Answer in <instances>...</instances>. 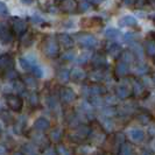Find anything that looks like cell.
I'll use <instances>...</instances> for the list:
<instances>
[{
	"instance_id": "4dcf8cb0",
	"label": "cell",
	"mask_w": 155,
	"mask_h": 155,
	"mask_svg": "<svg viewBox=\"0 0 155 155\" xmlns=\"http://www.w3.org/2000/svg\"><path fill=\"white\" fill-rule=\"evenodd\" d=\"M103 77H104V75H103V71H101V69H96L92 74H91L90 79H91V81H93L94 83H99L101 79H103Z\"/></svg>"
},
{
	"instance_id": "bcb514c9",
	"label": "cell",
	"mask_w": 155,
	"mask_h": 155,
	"mask_svg": "<svg viewBox=\"0 0 155 155\" xmlns=\"http://www.w3.org/2000/svg\"><path fill=\"white\" fill-rule=\"evenodd\" d=\"M81 8H82V11H87L89 8H90V4L89 2H82V5H81Z\"/></svg>"
},
{
	"instance_id": "e575fe53",
	"label": "cell",
	"mask_w": 155,
	"mask_h": 155,
	"mask_svg": "<svg viewBox=\"0 0 155 155\" xmlns=\"http://www.w3.org/2000/svg\"><path fill=\"white\" fill-rule=\"evenodd\" d=\"M146 51L150 56H155V41H147L146 42Z\"/></svg>"
},
{
	"instance_id": "ee69618b",
	"label": "cell",
	"mask_w": 155,
	"mask_h": 155,
	"mask_svg": "<svg viewBox=\"0 0 155 155\" xmlns=\"http://www.w3.org/2000/svg\"><path fill=\"white\" fill-rule=\"evenodd\" d=\"M117 98H118L117 96H112V98H110V96H109V97H106V99H105V101H106L107 104H111L112 106H114V105L117 104V101H117Z\"/></svg>"
},
{
	"instance_id": "484cf974",
	"label": "cell",
	"mask_w": 155,
	"mask_h": 155,
	"mask_svg": "<svg viewBox=\"0 0 155 155\" xmlns=\"http://www.w3.org/2000/svg\"><path fill=\"white\" fill-rule=\"evenodd\" d=\"M1 41H2V43H8L12 41V35L8 31V28L5 27L4 23L1 25Z\"/></svg>"
},
{
	"instance_id": "277c9868",
	"label": "cell",
	"mask_w": 155,
	"mask_h": 155,
	"mask_svg": "<svg viewBox=\"0 0 155 155\" xmlns=\"http://www.w3.org/2000/svg\"><path fill=\"white\" fill-rule=\"evenodd\" d=\"M58 50H60V46H58L57 41L54 38H49V39L46 40L45 47H43L45 54L48 55L49 57H55L58 54Z\"/></svg>"
},
{
	"instance_id": "603a6c76",
	"label": "cell",
	"mask_w": 155,
	"mask_h": 155,
	"mask_svg": "<svg viewBox=\"0 0 155 155\" xmlns=\"http://www.w3.org/2000/svg\"><path fill=\"white\" fill-rule=\"evenodd\" d=\"M132 89H133V93L137 94V96H141L142 93L145 92V85L141 82H139V81H133Z\"/></svg>"
},
{
	"instance_id": "7402d4cb",
	"label": "cell",
	"mask_w": 155,
	"mask_h": 155,
	"mask_svg": "<svg viewBox=\"0 0 155 155\" xmlns=\"http://www.w3.org/2000/svg\"><path fill=\"white\" fill-rule=\"evenodd\" d=\"M55 148H56L57 155H74V150L68 147V146H65V145L57 143Z\"/></svg>"
},
{
	"instance_id": "8992f818",
	"label": "cell",
	"mask_w": 155,
	"mask_h": 155,
	"mask_svg": "<svg viewBox=\"0 0 155 155\" xmlns=\"http://www.w3.org/2000/svg\"><path fill=\"white\" fill-rule=\"evenodd\" d=\"M29 138L40 149H45L48 146V143L50 142L49 138H46V135L40 133V131H38V133H35L34 135H29Z\"/></svg>"
},
{
	"instance_id": "cb8c5ba5",
	"label": "cell",
	"mask_w": 155,
	"mask_h": 155,
	"mask_svg": "<svg viewBox=\"0 0 155 155\" xmlns=\"http://www.w3.org/2000/svg\"><path fill=\"white\" fill-rule=\"evenodd\" d=\"M26 89H27V86H26V84H25L23 81H20V79L14 81V83H13V90H14L18 94L23 93L25 91H26Z\"/></svg>"
},
{
	"instance_id": "7a4b0ae2",
	"label": "cell",
	"mask_w": 155,
	"mask_h": 155,
	"mask_svg": "<svg viewBox=\"0 0 155 155\" xmlns=\"http://www.w3.org/2000/svg\"><path fill=\"white\" fill-rule=\"evenodd\" d=\"M90 140L92 141L94 145H101L104 143V141L106 140V133L105 130L103 128V126H94L91 127V132H90Z\"/></svg>"
},
{
	"instance_id": "7c38bea8",
	"label": "cell",
	"mask_w": 155,
	"mask_h": 155,
	"mask_svg": "<svg viewBox=\"0 0 155 155\" xmlns=\"http://www.w3.org/2000/svg\"><path fill=\"white\" fill-rule=\"evenodd\" d=\"M49 127H50V121L46 118H43V117H40L34 121V128L36 131L46 132L47 130H49Z\"/></svg>"
},
{
	"instance_id": "b9f144b4",
	"label": "cell",
	"mask_w": 155,
	"mask_h": 155,
	"mask_svg": "<svg viewBox=\"0 0 155 155\" xmlns=\"http://www.w3.org/2000/svg\"><path fill=\"white\" fill-rule=\"evenodd\" d=\"M132 49L133 51L137 55H140V57H142L143 55V51H142V47L139 46V45H132Z\"/></svg>"
},
{
	"instance_id": "74e56055",
	"label": "cell",
	"mask_w": 155,
	"mask_h": 155,
	"mask_svg": "<svg viewBox=\"0 0 155 155\" xmlns=\"http://www.w3.org/2000/svg\"><path fill=\"white\" fill-rule=\"evenodd\" d=\"M31 71H33V75H34L36 78H41L42 76H43V70L41 69L39 65H34L33 69H31Z\"/></svg>"
},
{
	"instance_id": "83f0119b",
	"label": "cell",
	"mask_w": 155,
	"mask_h": 155,
	"mask_svg": "<svg viewBox=\"0 0 155 155\" xmlns=\"http://www.w3.org/2000/svg\"><path fill=\"white\" fill-rule=\"evenodd\" d=\"M107 53H109V55L112 56V57H118V56L120 55V53H121V48H120V46L113 43V45H111V46L107 48Z\"/></svg>"
},
{
	"instance_id": "ab89813d",
	"label": "cell",
	"mask_w": 155,
	"mask_h": 155,
	"mask_svg": "<svg viewBox=\"0 0 155 155\" xmlns=\"http://www.w3.org/2000/svg\"><path fill=\"white\" fill-rule=\"evenodd\" d=\"M25 58L27 60V62L31 63L33 67H34V65L36 64V61H38L36 56H35L34 54H27V55H25Z\"/></svg>"
},
{
	"instance_id": "8d00e7d4",
	"label": "cell",
	"mask_w": 155,
	"mask_h": 155,
	"mask_svg": "<svg viewBox=\"0 0 155 155\" xmlns=\"http://www.w3.org/2000/svg\"><path fill=\"white\" fill-rule=\"evenodd\" d=\"M135 72L138 75H146L148 72V67L146 64H139L137 68H135Z\"/></svg>"
},
{
	"instance_id": "836d02e7",
	"label": "cell",
	"mask_w": 155,
	"mask_h": 155,
	"mask_svg": "<svg viewBox=\"0 0 155 155\" xmlns=\"http://www.w3.org/2000/svg\"><path fill=\"white\" fill-rule=\"evenodd\" d=\"M138 119H139L142 124H148L152 118H150V114L148 113L147 111H141L139 113V116H138Z\"/></svg>"
},
{
	"instance_id": "ac0fdd59",
	"label": "cell",
	"mask_w": 155,
	"mask_h": 155,
	"mask_svg": "<svg viewBox=\"0 0 155 155\" xmlns=\"http://www.w3.org/2000/svg\"><path fill=\"white\" fill-rule=\"evenodd\" d=\"M58 43H60V46L64 47L65 49H70L74 46V40L67 34H61V35H58Z\"/></svg>"
},
{
	"instance_id": "9a60e30c",
	"label": "cell",
	"mask_w": 155,
	"mask_h": 155,
	"mask_svg": "<svg viewBox=\"0 0 155 155\" xmlns=\"http://www.w3.org/2000/svg\"><path fill=\"white\" fill-rule=\"evenodd\" d=\"M13 64H14V62H13V58H12V56H11V55H2V56H1L0 65H1V70H2V72L12 70Z\"/></svg>"
},
{
	"instance_id": "ba28073f",
	"label": "cell",
	"mask_w": 155,
	"mask_h": 155,
	"mask_svg": "<svg viewBox=\"0 0 155 155\" xmlns=\"http://www.w3.org/2000/svg\"><path fill=\"white\" fill-rule=\"evenodd\" d=\"M116 96L118 97V99H127L131 93L133 92L132 85H125V84H120L116 87Z\"/></svg>"
},
{
	"instance_id": "7dc6e473",
	"label": "cell",
	"mask_w": 155,
	"mask_h": 155,
	"mask_svg": "<svg viewBox=\"0 0 155 155\" xmlns=\"http://www.w3.org/2000/svg\"><path fill=\"white\" fill-rule=\"evenodd\" d=\"M148 134H150V135H155V126L154 125H150V126L148 127Z\"/></svg>"
},
{
	"instance_id": "d6986e66",
	"label": "cell",
	"mask_w": 155,
	"mask_h": 155,
	"mask_svg": "<svg viewBox=\"0 0 155 155\" xmlns=\"http://www.w3.org/2000/svg\"><path fill=\"white\" fill-rule=\"evenodd\" d=\"M128 71H130V68H128V63L124 62V61H121V62H119L117 64L116 67V74L119 76V77H124L126 76L127 74H128Z\"/></svg>"
},
{
	"instance_id": "c3c4849f",
	"label": "cell",
	"mask_w": 155,
	"mask_h": 155,
	"mask_svg": "<svg viewBox=\"0 0 155 155\" xmlns=\"http://www.w3.org/2000/svg\"><path fill=\"white\" fill-rule=\"evenodd\" d=\"M7 13V8H6V5L4 2H1V15H5Z\"/></svg>"
},
{
	"instance_id": "8fae6325",
	"label": "cell",
	"mask_w": 155,
	"mask_h": 155,
	"mask_svg": "<svg viewBox=\"0 0 155 155\" xmlns=\"http://www.w3.org/2000/svg\"><path fill=\"white\" fill-rule=\"evenodd\" d=\"M105 92H106L105 87L99 85V84H97V83L91 86L85 87V93L87 96H90V97H92V96H101V94H104Z\"/></svg>"
},
{
	"instance_id": "5b68a950",
	"label": "cell",
	"mask_w": 155,
	"mask_h": 155,
	"mask_svg": "<svg viewBox=\"0 0 155 155\" xmlns=\"http://www.w3.org/2000/svg\"><path fill=\"white\" fill-rule=\"evenodd\" d=\"M58 97H60V99H61L63 104H71L72 101L76 99L77 96H76V93H75V91L72 89L64 86V87H62L60 90Z\"/></svg>"
},
{
	"instance_id": "ffe728a7",
	"label": "cell",
	"mask_w": 155,
	"mask_h": 155,
	"mask_svg": "<svg viewBox=\"0 0 155 155\" xmlns=\"http://www.w3.org/2000/svg\"><path fill=\"white\" fill-rule=\"evenodd\" d=\"M26 28H27V25H26V22L23 20L16 19L15 21H14V23H13V29H14V31H15L16 34H22V33H25Z\"/></svg>"
},
{
	"instance_id": "f546056e",
	"label": "cell",
	"mask_w": 155,
	"mask_h": 155,
	"mask_svg": "<svg viewBox=\"0 0 155 155\" xmlns=\"http://www.w3.org/2000/svg\"><path fill=\"white\" fill-rule=\"evenodd\" d=\"M28 103H29V105L34 106V107H36L40 104L39 94L35 92V91H33V92L29 93V96H28Z\"/></svg>"
},
{
	"instance_id": "5bb4252c",
	"label": "cell",
	"mask_w": 155,
	"mask_h": 155,
	"mask_svg": "<svg viewBox=\"0 0 155 155\" xmlns=\"http://www.w3.org/2000/svg\"><path fill=\"white\" fill-rule=\"evenodd\" d=\"M70 78L76 83H81L86 78V72L83 69L75 68L70 71Z\"/></svg>"
},
{
	"instance_id": "1f68e13d",
	"label": "cell",
	"mask_w": 155,
	"mask_h": 155,
	"mask_svg": "<svg viewBox=\"0 0 155 155\" xmlns=\"http://www.w3.org/2000/svg\"><path fill=\"white\" fill-rule=\"evenodd\" d=\"M90 60H92V54L90 51H85V53H83V54H81L78 56L77 63L84 64V63H86L87 61H90Z\"/></svg>"
},
{
	"instance_id": "f35d334b",
	"label": "cell",
	"mask_w": 155,
	"mask_h": 155,
	"mask_svg": "<svg viewBox=\"0 0 155 155\" xmlns=\"http://www.w3.org/2000/svg\"><path fill=\"white\" fill-rule=\"evenodd\" d=\"M19 63H20V65L22 67V69H25V70L33 69V65H31V63L27 62V60H26L25 57H21V58H20V61H19Z\"/></svg>"
},
{
	"instance_id": "4316f807",
	"label": "cell",
	"mask_w": 155,
	"mask_h": 155,
	"mask_svg": "<svg viewBox=\"0 0 155 155\" xmlns=\"http://www.w3.org/2000/svg\"><path fill=\"white\" fill-rule=\"evenodd\" d=\"M92 63L93 65L97 67V69H101L103 65H106V60L104 56H101V55H94L92 57Z\"/></svg>"
},
{
	"instance_id": "4fadbf2b",
	"label": "cell",
	"mask_w": 155,
	"mask_h": 155,
	"mask_svg": "<svg viewBox=\"0 0 155 155\" xmlns=\"http://www.w3.org/2000/svg\"><path fill=\"white\" fill-rule=\"evenodd\" d=\"M63 137H64V131H63V128L61 127H56L55 130H53L50 134H49V140H50V142H53V143H60L61 141H62Z\"/></svg>"
},
{
	"instance_id": "6da1fadb",
	"label": "cell",
	"mask_w": 155,
	"mask_h": 155,
	"mask_svg": "<svg viewBox=\"0 0 155 155\" xmlns=\"http://www.w3.org/2000/svg\"><path fill=\"white\" fill-rule=\"evenodd\" d=\"M90 132H91V127L86 126V125H78L74 128V131L70 133L69 138L71 141L81 143L86 139H89L90 137Z\"/></svg>"
},
{
	"instance_id": "2e32d148",
	"label": "cell",
	"mask_w": 155,
	"mask_h": 155,
	"mask_svg": "<svg viewBox=\"0 0 155 155\" xmlns=\"http://www.w3.org/2000/svg\"><path fill=\"white\" fill-rule=\"evenodd\" d=\"M137 19L133 15H125L118 21V25L119 27H133L137 25Z\"/></svg>"
},
{
	"instance_id": "f6af8a7d",
	"label": "cell",
	"mask_w": 155,
	"mask_h": 155,
	"mask_svg": "<svg viewBox=\"0 0 155 155\" xmlns=\"http://www.w3.org/2000/svg\"><path fill=\"white\" fill-rule=\"evenodd\" d=\"M45 155H57V152H56V148H50V149H48Z\"/></svg>"
},
{
	"instance_id": "f907efd6",
	"label": "cell",
	"mask_w": 155,
	"mask_h": 155,
	"mask_svg": "<svg viewBox=\"0 0 155 155\" xmlns=\"http://www.w3.org/2000/svg\"><path fill=\"white\" fill-rule=\"evenodd\" d=\"M142 155H153V154H150L149 152H143V153H142Z\"/></svg>"
},
{
	"instance_id": "7bdbcfd3",
	"label": "cell",
	"mask_w": 155,
	"mask_h": 155,
	"mask_svg": "<svg viewBox=\"0 0 155 155\" xmlns=\"http://www.w3.org/2000/svg\"><path fill=\"white\" fill-rule=\"evenodd\" d=\"M134 39H135V34L134 33H127V34H125L124 41H126V42H131Z\"/></svg>"
},
{
	"instance_id": "52a82bcc",
	"label": "cell",
	"mask_w": 155,
	"mask_h": 155,
	"mask_svg": "<svg viewBox=\"0 0 155 155\" xmlns=\"http://www.w3.org/2000/svg\"><path fill=\"white\" fill-rule=\"evenodd\" d=\"M77 41L79 42V45L85 48H92L97 45V40L93 35L90 34H81L77 36Z\"/></svg>"
},
{
	"instance_id": "f1b7e54d",
	"label": "cell",
	"mask_w": 155,
	"mask_h": 155,
	"mask_svg": "<svg viewBox=\"0 0 155 155\" xmlns=\"http://www.w3.org/2000/svg\"><path fill=\"white\" fill-rule=\"evenodd\" d=\"M105 36H106L107 39L114 40L120 36V31H119V29H117V28L111 27V28H107V29L105 31Z\"/></svg>"
},
{
	"instance_id": "44dd1931",
	"label": "cell",
	"mask_w": 155,
	"mask_h": 155,
	"mask_svg": "<svg viewBox=\"0 0 155 155\" xmlns=\"http://www.w3.org/2000/svg\"><path fill=\"white\" fill-rule=\"evenodd\" d=\"M56 77L57 79L61 82V83H67L68 81L70 79V71L67 69H60L57 71V74H56Z\"/></svg>"
},
{
	"instance_id": "d6a6232c",
	"label": "cell",
	"mask_w": 155,
	"mask_h": 155,
	"mask_svg": "<svg viewBox=\"0 0 155 155\" xmlns=\"http://www.w3.org/2000/svg\"><path fill=\"white\" fill-rule=\"evenodd\" d=\"M76 2H75V0H64L62 4V7L67 11V12H71V11H74L75 8H76Z\"/></svg>"
},
{
	"instance_id": "816d5d0a",
	"label": "cell",
	"mask_w": 155,
	"mask_h": 155,
	"mask_svg": "<svg viewBox=\"0 0 155 155\" xmlns=\"http://www.w3.org/2000/svg\"><path fill=\"white\" fill-rule=\"evenodd\" d=\"M91 1H93V2H101L103 0H91Z\"/></svg>"
},
{
	"instance_id": "60d3db41",
	"label": "cell",
	"mask_w": 155,
	"mask_h": 155,
	"mask_svg": "<svg viewBox=\"0 0 155 155\" xmlns=\"http://www.w3.org/2000/svg\"><path fill=\"white\" fill-rule=\"evenodd\" d=\"M63 60H65V61H71V60H74V57H75V54H74V51H71V50H68V51H65L64 54H63Z\"/></svg>"
},
{
	"instance_id": "d590c367",
	"label": "cell",
	"mask_w": 155,
	"mask_h": 155,
	"mask_svg": "<svg viewBox=\"0 0 155 155\" xmlns=\"http://www.w3.org/2000/svg\"><path fill=\"white\" fill-rule=\"evenodd\" d=\"M133 60H134V54L132 51H124L121 55V61L126 63H132Z\"/></svg>"
},
{
	"instance_id": "3957f363",
	"label": "cell",
	"mask_w": 155,
	"mask_h": 155,
	"mask_svg": "<svg viewBox=\"0 0 155 155\" xmlns=\"http://www.w3.org/2000/svg\"><path fill=\"white\" fill-rule=\"evenodd\" d=\"M7 106L14 112H21L23 107V101L18 94H7L6 96Z\"/></svg>"
},
{
	"instance_id": "e0dca14e",
	"label": "cell",
	"mask_w": 155,
	"mask_h": 155,
	"mask_svg": "<svg viewBox=\"0 0 155 155\" xmlns=\"http://www.w3.org/2000/svg\"><path fill=\"white\" fill-rule=\"evenodd\" d=\"M26 124H27V120L23 116L19 117L14 121V132L18 134H22L26 130Z\"/></svg>"
},
{
	"instance_id": "30bf717a",
	"label": "cell",
	"mask_w": 155,
	"mask_h": 155,
	"mask_svg": "<svg viewBox=\"0 0 155 155\" xmlns=\"http://www.w3.org/2000/svg\"><path fill=\"white\" fill-rule=\"evenodd\" d=\"M39 149L34 142H26L21 147V153L23 155H39Z\"/></svg>"
},
{
	"instance_id": "d4e9b609",
	"label": "cell",
	"mask_w": 155,
	"mask_h": 155,
	"mask_svg": "<svg viewBox=\"0 0 155 155\" xmlns=\"http://www.w3.org/2000/svg\"><path fill=\"white\" fill-rule=\"evenodd\" d=\"M23 82H25V84L27 86V89L34 90L38 86V82H36V77L35 76H26V77L23 78Z\"/></svg>"
},
{
	"instance_id": "9c48e42d",
	"label": "cell",
	"mask_w": 155,
	"mask_h": 155,
	"mask_svg": "<svg viewBox=\"0 0 155 155\" xmlns=\"http://www.w3.org/2000/svg\"><path fill=\"white\" fill-rule=\"evenodd\" d=\"M128 138L132 142H135V143H139V142H142L145 140V132L140 128H131L128 133H127Z\"/></svg>"
},
{
	"instance_id": "f5cc1de1",
	"label": "cell",
	"mask_w": 155,
	"mask_h": 155,
	"mask_svg": "<svg viewBox=\"0 0 155 155\" xmlns=\"http://www.w3.org/2000/svg\"><path fill=\"white\" fill-rule=\"evenodd\" d=\"M14 155H23V154H22V153H21V152H20V153H15V154H14Z\"/></svg>"
},
{
	"instance_id": "681fc988",
	"label": "cell",
	"mask_w": 155,
	"mask_h": 155,
	"mask_svg": "<svg viewBox=\"0 0 155 155\" xmlns=\"http://www.w3.org/2000/svg\"><path fill=\"white\" fill-rule=\"evenodd\" d=\"M23 2H27V4H31V2H33V0H22Z\"/></svg>"
}]
</instances>
